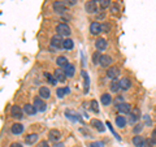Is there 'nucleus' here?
I'll return each mask as SVG.
<instances>
[{
	"label": "nucleus",
	"mask_w": 156,
	"mask_h": 147,
	"mask_svg": "<svg viewBox=\"0 0 156 147\" xmlns=\"http://www.w3.org/2000/svg\"><path fill=\"white\" fill-rule=\"evenodd\" d=\"M113 63V59H112L109 55H101L100 56V60H99V65L103 66V68H109L112 66L111 64Z\"/></svg>",
	"instance_id": "obj_5"
},
{
	"label": "nucleus",
	"mask_w": 156,
	"mask_h": 147,
	"mask_svg": "<svg viewBox=\"0 0 156 147\" xmlns=\"http://www.w3.org/2000/svg\"><path fill=\"white\" fill-rule=\"evenodd\" d=\"M109 30H111L109 23H107V22L101 23V31H103V33H109Z\"/></svg>",
	"instance_id": "obj_35"
},
{
	"label": "nucleus",
	"mask_w": 156,
	"mask_h": 147,
	"mask_svg": "<svg viewBox=\"0 0 156 147\" xmlns=\"http://www.w3.org/2000/svg\"><path fill=\"white\" fill-rule=\"evenodd\" d=\"M100 53H99V51H96L94 55H92V61H94V64H99V60H100Z\"/></svg>",
	"instance_id": "obj_34"
},
{
	"label": "nucleus",
	"mask_w": 156,
	"mask_h": 147,
	"mask_svg": "<svg viewBox=\"0 0 156 147\" xmlns=\"http://www.w3.org/2000/svg\"><path fill=\"white\" fill-rule=\"evenodd\" d=\"M68 3H69V5H74L77 3V0H68Z\"/></svg>",
	"instance_id": "obj_44"
},
{
	"label": "nucleus",
	"mask_w": 156,
	"mask_h": 147,
	"mask_svg": "<svg viewBox=\"0 0 156 147\" xmlns=\"http://www.w3.org/2000/svg\"><path fill=\"white\" fill-rule=\"evenodd\" d=\"M39 96H41L42 99H48V98L51 96V90L48 89L47 86H42L41 89H39Z\"/></svg>",
	"instance_id": "obj_18"
},
{
	"label": "nucleus",
	"mask_w": 156,
	"mask_h": 147,
	"mask_svg": "<svg viewBox=\"0 0 156 147\" xmlns=\"http://www.w3.org/2000/svg\"><path fill=\"white\" fill-rule=\"evenodd\" d=\"M89 147H104V143L100 141H96V142H92V143L89 145Z\"/></svg>",
	"instance_id": "obj_36"
},
{
	"label": "nucleus",
	"mask_w": 156,
	"mask_h": 147,
	"mask_svg": "<svg viewBox=\"0 0 156 147\" xmlns=\"http://www.w3.org/2000/svg\"><path fill=\"white\" fill-rule=\"evenodd\" d=\"M11 131H12V134H14V135L21 134L23 131V125L22 124H13L11 126Z\"/></svg>",
	"instance_id": "obj_19"
},
{
	"label": "nucleus",
	"mask_w": 156,
	"mask_h": 147,
	"mask_svg": "<svg viewBox=\"0 0 156 147\" xmlns=\"http://www.w3.org/2000/svg\"><path fill=\"white\" fill-rule=\"evenodd\" d=\"M119 82H120V89H121V90H124V91L129 90L130 87H131V81H130V78H128V77L121 78Z\"/></svg>",
	"instance_id": "obj_14"
},
{
	"label": "nucleus",
	"mask_w": 156,
	"mask_h": 147,
	"mask_svg": "<svg viewBox=\"0 0 156 147\" xmlns=\"http://www.w3.org/2000/svg\"><path fill=\"white\" fill-rule=\"evenodd\" d=\"M111 9H112V13H117L119 12V4H112Z\"/></svg>",
	"instance_id": "obj_40"
},
{
	"label": "nucleus",
	"mask_w": 156,
	"mask_h": 147,
	"mask_svg": "<svg viewBox=\"0 0 156 147\" xmlns=\"http://www.w3.org/2000/svg\"><path fill=\"white\" fill-rule=\"evenodd\" d=\"M144 137H142L140 134H136L133 137V145L135 147H144Z\"/></svg>",
	"instance_id": "obj_16"
},
{
	"label": "nucleus",
	"mask_w": 156,
	"mask_h": 147,
	"mask_svg": "<svg viewBox=\"0 0 156 147\" xmlns=\"http://www.w3.org/2000/svg\"><path fill=\"white\" fill-rule=\"evenodd\" d=\"M55 147H64V145H62V143H56Z\"/></svg>",
	"instance_id": "obj_46"
},
{
	"label": "nucleus",
	"mask_w": 156,
	"mask_h": 147,
	"mask_svg": "<svg viewBox=\"0 0 156 147\" xmlns=\"http://www.w3.org/2000/svg\"><path fill=\"white\" fill-rule=\"evenodd\" d=\"M144 121H146V125H147V126H151V125H152V121L150 120V117H148V116H144Z\"/></svg>",
	"instance_id": "obj_42"
},
{
	"label": "nucleus",
	"mask_w": 156,
	"mask_h": 147,
	"mask_svg": "<svg viewBox=\"0 0 156 147\" xmlns=\"http://www.w3.org/2000/svg\"><path fill=\"white\" fill-rule=\"evenodd\" d=\"M95 47L98 51H104L107 47H108V43H107V41L104 38H98L96 42H95Z\"/></svg>",
	"instance_id": "obj_13"
},
{
	"label": "nucleus",
	"mask_w": 156,
	"mask_h": 147,
	"mask_svg": "<svg viewBox=\"0 0 156 147\" xmlns=\"http://www.w3.org/2000/svg\"><path fill=\"white\" fill-rule=\"evenodd\" d=\"M115 121H116L117 128H125V126H126V122H128V120H126L124 116H117Z\"/></svg>",
	"instance_id": "obj_22"
},
{
	"label": "nucleus",
	"mask_w": 156,
	"mask_h": 147,
	"mask_svg": "<svg viewBox=\"0 0 156 147\" xmlns=\"http://www.w3.org/2000/svg\"><path fill=\"white\" fill-rule=\"evenodd\" d=\"M52 8H53V11H55L56 13L62 14L66 11V4L64 2H60V0H56V2L52 4Z\"/></svg>",
	"instance_id": "obj_3"
},
{
	"label": "nucleus",
	"mask_w": 156,
	"mask_h": 147,
	"mask_svg": "<svg viewBox=\"0 0 156 147\" xmlns=\"http://www.w3.org/2000/svg\"><path fill=\"white\" fill-rule=\"evenodd\" d=\"M56 64L58 66H61V68H66L68 65H69V61H68V59L65 56H58L56 59Z\"/></svg>",
	"instance_id": "obj_21"
},
{
	"label": "nucleus",
	"mask_w": 156,
	"mask_h": 147,
	"mask_svg": "<svg viewBox=\"0 0 156 147\" xmlns=\"http://www.w3.org/2000/svg\"><path fill=\"white\" fill-rule=\"evenodd\" d=\"M121 74V70H120V68H117V66H109L108 69H107V77L111 78L112 81H116L117 78L120 77Z\"/></svg>",
	"instance_id": "obj_2"
},
{
	"label": "nucleus",
	"mask_w": 156,
	"mask_h": 147,
	"mask_svg": "<svg viewBox=\"0 0 156 147\" xmlns=\"http://www.w3.org/2000/svg\"><path fill=\"white\" fill-rule=\"evenodd\" d=\"M85 11L87 13H96V11H98L96 2H94V0H87L85 3Z\"/></svg>",
	"instance_id": "obj_6"
},
{
	"label": "nucleus",
	"mask_w": 156,
	"mask_h": 147,
	"mask_svg": "<svg viewBox=\"0 0 156 147\" xmlns=\"http://www.w3.org/2000/svg\"><path fill=\"white\" fill-rule=\"evenodd\" d=\"M44 77L47 78L48 81H50V83H51V85H56V83H57L56 78H53V77H52V74H50V73H44Z\"/></svg>",
	"instance_id": "obj_33"
},
{
	"label": "nucleus",
	"mask_w": 156,
	"mask_h": 147,
	"mask_svg": "<svg viewBox=\"0 0 156 147\" xmlns=\"http://www.w3.org/2000/svg\"><path fill=\"white\" fill-rule=\"evenodd\" d=\"M90 33L92 34V35H99L100 33H103L101 31V23L100 22H91V25H90Z\"/></svg>",
	"instance_id": "obj_10"
},
{
	"label": "nucleus",
	"mask_w": 156,
	"mask_h": 147,
	"mask_svg": "<svg viewBox=\"0 0 156 147\" xmlns=\"http://www.w3.org/2000/svg\"><path fill=\"white\" fill-rule=\"evenodd\" d=\"M74 73H76V68H74V65H73V64H69V65L65 68V74H66V77L72 78L73 76H74Z\"/></svg>",
	"instance_id": "obj_25"
},
{
	"label": "nucleus",
	"mask_w": 156,
	"mask_h": 147,
	"mask_svg": "<svg viewBox=\"0 0 156 147\" xmlns=\"http://www.w3.org/2000/svg\"><path fill=\"white\" fill-rule=\"evenodd\" d=\"M23 112L27 115V116H33V115H35L38 109L35 108V106L34 104H25L23 106Z\"/></svg>",
	"instance_id": "obj_17"
},
{
	"label": "nucleus",
	"mask_w": 156,
	"mask_h": 147,
	"mask_svg": "<svg viewBox=\"0 0 156 147\" xmlns=\"http://www.w3.org/2000/svg\"><path fill=\"white\" fill-rule=\"evenodd\" d=\"M111 87V91L112 92H119L121 89H120V82H117V81H112V83L109 85Z\"/></svg>",
	"instance_id": "obj_28"
},
{
	"label": "nucleus",
	"mask_w": 156,
	"mask_h": 147,
	"mask_svg": "<svg viewBox=\"0 0 156 147\" xmlns=\"http://www.w3.org/2000/svg\"><path fill=\"white\" fill-rule=\"evenodd\" d=\"M62 43H64V39L61 38V35H58V34H56V35H53L51 38V46L53 48L60 50V48H62Z\"/></svg>",
	"instance_id": "obj_4"
},
{
	"label": "nucleus",
	"mask_w": 156,
	"mask_h": 147,
	"mask_svg": "<svg viewBox=\"0 0 156 147\" xmlns=\"http://www.w3.org/2000/svg\"><path fill=\"white\" fill-rule=\"evenodd\" d=\"M100 103H101L103 106H105V107L109 106L111 103H112V96L108 94V92H104V94L100 96Z\"/></svg>",
	"instance_id": "obj_20"
},
{
	"label": "nucleus",
	"mask_w": 156,
	"mask_h": 147,
	"mask_svg": "<svg viewBox=\"0 0 156 147\" xmlns=\"http://www.w3.org/2000/svg\"><path fill=\"white\" fill-rule=\"evenodd\" d=\"M151 142H152L154 145H156V129H154L152 130V133H151Z\"/></svg>",
	"instance_id": "obj_37"
},
{
	"label": "nucleus",
	"mask_w": 156,
	"mask_h": 147,
	"mask_svg": "<svg viewBox=\"0 0 156 147\" xmlns=\"http://www.w3.org/2000/svg\"><path fill=\"white\" fill-rule=\"evenodd\" d=\"M11 116L13 117V119H16V120H21L23 117V112L18 106H13L11 108Z\"/></svg>",
	"instance_id": "obj_7"
},
{
	"label": "nucleus",
	"mask_w": 156,
	"mask_h": 147,
	"mask_svg": "<svg viewBox=\"0 0 156 147\" xmlns=\"http://www.w3.org/2000/svg\"><path fill=\"white\" fill-rule=\"evenodd\" d=\"M11 147H22V145L21 143H12Z\"/></svg>",
	"instance_id": "obj_45"
},
{
	"label": "nucleus",
	"mask_w": 156,
	"mask_h": 147,
	"mask_svg": "<svg viewBox=\"0 0 156 147\" xmlns=\"http://www.w3.org/2000/svg\"><path fill=\"white\" fill-rule=\"evenodd\" d=\"M90 108L94 113H99V106H98V102L96 100H91L90 103Z\"/></svg>",
	"instance_id": "obj_29"
},
{
	"label": "nucleus",
	"mask_w": 156,
	"mask_h": 147,
	"mask_svg": "<svg viewBox=\"0 0 156 147\" xmlns=\"http://www.w3.org/2000/svg\"><path fill=\"white\" fill-rule=\"evenodd\" d=\"M130 113H131V115H134L138 120L140 119V116H142V113H140V109L138 108V107H134V108H131V112H130Z\"/></svg>",
	"instance_id": "obj_32"
},
{
	"label": "nucleus",
	"mask_w": 156,
	"mask_h": 147,
	"mask_svg": "<svg viewBox=\"0 0 156 147\" xmlns=\"http://www.w3.org/2000/svg\"><path fill=\"white\" fill-rule=\"evenodd\" d=\"M90 125H91V126H94V128H95L96 130H99L100 133H103V131L105 130L104 124H103V122H101L100 120H98V119H92V120L90 121Z\"/></svg>",
	"instance_id": "obj_12"
},
{
	"label": "nucleus",
	"mask_w": 156,
	"mask_h": 147,
	"mask_svg": "<svg viewBox=\"0 0 156 147\" xmlns=\"http://www.w3.org/2000/svg\"><path fill=\"white\" fill-rule=\"evenodd\" d=\"M73 47H74V42H73L72 39L66 38L64 41V43H62V48H65V50H72Z\"/></svg>",
	"instance_id": "obj_26"
},
{
	"label": "nucleus",
	"mask_w": 156,
	"mask_h": 147,
	"mask_svg": "<svg viewBox=\"0 0 156 147\" xmlns=\"http://www.w3.org/2000/svg\"><path fill=\"white\" fill-rule=\"evenodd\" d=\"M99 5L103 8V9H107V8H109L112 5V2H111V0H100Z\"/></svg>",
	"instance_id": "obj_31"
},
{
	"label": "nucleus",
	"mask_w": 156,
	"mask_h": 147,
	"mask_svg": "<svg viewBox=\"0 0 156 147\" xmlns=\"http://www.w3.org/2000/svg\"><path fill=\"white\" fill-rule=\"evenodd\" d=\"M53 77H55L56 81H58V82H64V81L66 80L65 70H62V69H56L55 72H53Z\"/></svg>",
	"instance_id": "obj_15"
},
{
	"label": "nucleus",
	"mask_w": 156,
	"mask_h": 147,
	"mask_svg": "<svg viewBox=\"0 0 156 147\" xmlns=\"http://www.w3.org/2000/svg\"><path fill=\"white\" fill-rule=\"evenodd\" d=\"M37 141H38V134H35V133L29 134L25 138L26 145H34V143H37Z\"/></svg>",
	"instance_id": "obj_23"
},
{
	"label": "nucleus",
	"mask_w": 156,
	"mask_h": 147,
	"mask_svg": "<svg viewBox=\"0 0 156 147\" xmlns=\"http://www.w3.org/2000/svg\"><path fill=\"white\" fill-rule=\"evenodd\" d=\"M37 147H50V145H48L47 141H41L37 145Z\"/></svg>",
	"instance_id": "obj_39"
},
{
	"label": "nucleus",
	"mask_w": 156,
	"mask_h": 147,
	"mask_svg": "<svg viewBox=\"0 0 156 147\" xmlns=\"http://www.w3.org/2000/svg\"><path fill=\"white\" fill-rule=\"evenodd\" d=\"M94 2H100V0H94Z\"/></svg>",
	"instance_id": "obj_47"
},
{
	"label": "nucleus",
	"mask_w": 156,
	"mask_h": 147,
	"mask_svg": "<svg viewBox=\"0 0 156 147\" xmlns=\"http://www.w3.org/2000/svg\"><path fill=\"white\" fill-rule=\"evenodd\" d=\"M60 138H61L60 130H57V129H51L50 130V133H48V139H50L51 142H57V141H60Z\"/></svg>",
	"instance_id": "obj_11"
},
{
	"label": "nucleus",
	"mask_w": 156,
	"mask_h": 147,
	"mask_svg": "<svg viewBox=\"0 0 156 147\" xmlns=\"http://www.w3.org/2000/svg\"><path fill=\"white\" fill-rule=\"evenodd\" d=\"M143 124H135L134 125V128H133V133L136 135V134H140V131L143 130Z\"/></svg>",
	"instance_id": "obj_30"
},
{
	"label": "nucleus",
	"mask_w": 156,
	"mask_h": 147,
	"mask_svg": "<svg viewBox=\"0 0 156 147\" xmlns=\"http://www.w3.org/2000/svg\"><path fill=\"white\" fill-rule=\"evenodd\" d=\"M105 125H107V126H108V128H109V130L112 131V133H113V135L116 137V138H117V139H119V141H121V138H120V137H119V135H117V133H116V131H115L113 129H112V125L109 124V122H107V124H105Z\"/></svg>",
	"instance_id": "obj_38"
},
{
	"label": "nucleus",
	"mask_w": 156,
	"mask_h": 147,
	"mask_svg": "<svg viewBox=\"0 0 156 147\" xmlns=\"http://www.w3.org/2000/svg\"><path fill=\"white\" fill-rule=\"evenodd\" d=\"M70 90H69V87H57V90H56V95L58 98H64L66 94H69Z\"/></svg>",
	"instance_id": "obj_24"
},
{
	"label": "nucleus",
	"mask_w": 156,
	"mask_h": 147,
	"mask_svg": "<svg viewBox=\"0 0 156 147\" xmlns=\"http://www.w3.org/2000/svg\"><path fill=\"white\" fill-rule=\"evenodd\" d=\"M115 102H116V104H120V103H124V98L119 95V96L116 98V100H115Z\"/></svg>",
	"instance_id": "obj_43"
},
{
	"label": "nucleus",
	"mask_w": 156,
	"mask_h": 147,
	"mask_svg": "<svg viewBox=\"0 0 156 147\" xmlns=\"http://www.w3.org/2000/svg\"><path fill=\"white\" fill-rule=\"evenodd\" d=\"M144 147H154V143L151 142V139H150V138L144 141Z\"/></svg>",
	"instance_id": "obj_41"
},
{
	"label": "nucleus",
	"mask_w": 156,
	"mask_h": 147,
	"mask_svg": "<svg viewBox=\"0 0 156 147\" xmlns=\"http://www.w3.org/2000/svg\"><path fill=\"white\" fill-rule=\"evenodd\" d=\"M34 106H35V108H37L39 112H44V111L47 109L46 103L42 100V98H41V96H37L35 99H34Z\"/></svg>",
	"instance_id": "obj_9"
},
{
	"label": "nucleus",
	"mask_w": 156,
	"mask_h": 147,
	"mask_svg": "<svg viewBox=\"0 0 156 147\" xmlns=\"http://www.w3.org/2000/svg\"><path fill=\"white\" fill-rule=\"evenodd\" d=\"M131 107L129 103H120V104H117V111L120 112V113H125V115H128V113H130L131 112Z\"/></svg>",
	"instance_id": "obj_8"
},
{
	"label": "nucleus",
	"mask_w": 156,
	"mask_h": 147,
	"mask_svg": "<svg viewBox=\"0 0 156 147\" xmlns=\"http://www.w3.org/2000/svg\"><path fill=\"white\" fill-rule=\"evenodd\" d=\"M56 31L58 35H61V37H69L72 33L69 25H66V23H58L56 26Z\"/></svg>",
	"instance_id": "obj_1"
},
{
	"label": "nucleus",
	"mask_w": 156,
	"mask_h": 147,
	"mask_svg": "<svg viewBox=\"0 0 156 147\" xmlns=\"http://www.w3.org/2000/svg\"><path fill=\"white\" fill-rule=\"evenodd\" d=\"M82 77H83V81H85V92H87V90H89V85H90V80H89V74L85 72V70H82Z\"/></svg>",
	"instance_id": "obj_27"
}]
</instances>
